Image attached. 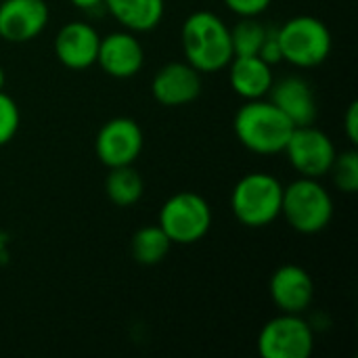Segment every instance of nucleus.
<instances>
[{"mask_svg":"<svg viewBox=\"0 0 358 358\" xmlns=\"http://www.w3.org/2000/svg\"><path fill=\"white\" fill-rule=\"evenodd\" d=\"M180 44L185 61L201 76L222 71L235 57L231 27L212 10H195L185 19Z\"/></svg>","mask_w":358,"mask_h":358,"instance_id":"f257e3e1","label":"nucleus"},{"mask_svg":"<svg viewBox=\"0 0 358 358\" xmlns=\"http://www.w3.org/2000/svg\"><path fill=\"white\" fill-rule=\"evenodd\" d=\"M294 128L289 117L268 99L245 101L233 117L237 141L256 155L283 153Z\"/></svg>","mask_w":358,"mask_h":358,"instance_id":"f03ea898","label":"nucleus"},{"mask_svg":"<svg viewBox=\"0 0 358 358\" xmlns=\"http://www.w3.org/2000/svg\"><path fill=\"white\" fill-rule=\"evenodd\" d=\"M283 185L268 172L241 176L231 191V212L248 229H264L281 218Z\"/></svg>","mask_w":358,"mask_h":358,"instance_id":"7ed1b4c3","label":"nucleus"},{"mask_svg":"<svg viewBox=\"0 0 358 358\" xmlns=\"http://www.w3.org/2000/svg\"><path fill=\"white\" fill-rule=\"evenodd\" d=\"M334 197L321 185V178L298 176L294 182L283 187L281 216L300 235H317L331 224Z\"/></svg>","mask_w":358,"mask_h":358,"instance_id":"20e7f679","label":"nucleus"},{"mask_svg":"<svg viewBox=\"0 0 358 358\" xmlns=\"http://www.w3.org/2000/svg\"><path fill=\"white\" fill-rule=\"evenodd\" d=\"M281 57L298 69H313L325 63L334 48L329 27L310 15H298L277 27Z\"/></svg>","mask_w":358,"mask_h":358,"instance_id":"39448f33","label":"nucleus"},{"mask_svg":"<svg viewBox=\"0 0 358 358\" xmlns=\"http://www.w3.org/2000/svg\"><path fill=\"white\" fill-rule=\"evenodd\" d=\"M157 224L172 245H191L208 235L212 227V208L203 195L180 191L164 201Z\"/></svg>","mask_w":358,"mask_h":358,"instance_id":"423d86ee","label":"nucleus"},{"mask_svg":"<svg viewBox=\"0 0 358 358\" xmlns=\"http://www.w3.org/2000/svg\"><path fill=\"white\" fill-rule=\"evenodd\" d=\"M315 350V331L302 315L281 313L266 321L258 334L262 358H308Z\"/></svg>","mask_w":358,"mask_h":358,"instance_id":"0eeeda50","label":"nucleus"},{"mask_svg":"<svg viewBox=\"0 0 358 358\" xmlns=\"http://www.w3.org/2000/svg\"><path fill=\"white\" fill-rule=\"evenodd\" d=\"M289 166L306 178H323L327 176L338 149L329 134H325L315 124L308 126H296L292 130V136L287 138V145L283 149Z\"/></svg>","mask_w":358,"mask_h":358,"instance_id":"6e6552de","label":"nucleus"},{"mask_svg":"<svg viewBox=\"0 0 358 358\" xmlns=\"http://www.w3.org/2000/svg\"><path fill=\"white\" fill-rule=\"evenodd\" d=\"M143 145V130L132 117H113L96 132L94 153L105 168L132 166L141 157Z\"/></svg>","mask_w":358,"mask_h":358,"instance_id":"1a4fd4ad","label":"nucleus"},{"mask_svg":"<svg viewBox=\"0 0 358 358\" xmlns=\"http://www.w3.org/2000/svg\"><path fill=\"white\" fill-rule=\"evenodd\" d=\"M50 19L44 0H0V38L10 44H25L38 38Z\"/></svg>","mask_w":358,"mask_h":358,"instance_id":"9d476101","label":"nucleus"},{"mask_svg":"<svg viewBox=\"0 0 358 358\" xmlns=\"http://www.w3.org/2000/svg\"><path fill=\"white\" fill-rule=\"evenodd\" d=\"M96 65L115 80L134 78L145 65V48L132 31H111L99 42Z\"/></svg>","mask_w":358,"mask_h":358,"instance_id":"9b49d317","label":"nucleus"},{"mask_svg":"<svg viewBox=\"0 0 358 358\" xmlns=\"http://www.w3.org/2000/svg\"><path fill=\"white\" fill-rule=\"evenodd\" d=\"M268 296L281 313L304 315L315 300V281L306 268L283 264L271 275Z\"/></svg>","mask_w":358,"mask_h":358,"instance_id":"f8f14e48","label":"nucleus"},{"mask_svg":"<svg viewBox=\"0 0 358 358\" xmlns=\"http://www.w3.org/2000/svg\"><path fill=\"white\" fill-rule=\"evenodd\" d=\"M201 73L187 61L164 65L151 80V94L164 107H182L201 94Z\"/></svg>","mask_w":358,"mask_h":358,"instance_id":"ddd939ff","label":"nucleus"},{"mask_svg":"<svg viewBox=\"0 0 358 358\" xmlns=\"http://www.w3.org/2000/svg\"><path fill=\"white\" fill-rule=\"evenodd\" d=\"M101 36L86 21H69L65 23L55 38V55L59 63L67 69L80 71L96 65Z\"/></svg>","mask_w":358,"mask_h":358,"instance_id":"4468645a","label":"nucleus"},{"mask_svg":"<svg viewBox=\"0 0 358 358\" xmlns=\"http://www.w3.org/2000/svg\"><path fill=\"white\" fill-rule=\"evenodd\" d=\"M268 101H273L294 126L315 124L319 113L315 90L308 80L300 76H285L281 80H275L268 92Z\"/></svg>","mask_w":358,"mask_h":358,"instance_id":"2eb2a0df","label":"nucleus"},{"mask_svg":"<svg viewBox=\"0 0 358 358\" xmlns=\"http://www.w3.org/2000/svg\"><path fill=\"white\" fill-rule=\"evenodd\" d=\"M229 67V84L237 96L243 101L266 99L275 82L273 65H268L258 55L252 57H233Z\"/></svg>","mask_w":358,"mask_h":358,"instance_id":"dca6fc26","label":"nucleus"},{"mask_svg":"<svg viewBox=\"0 0 358 358\" xmlns=\"http://www.w3.org/2000/svg\"><path fill=\"white\" fill-rule=\"evenodd\" d=\"M105 10L132 34L155 29L166 13V0H105Z\"/></svg>","mask_w":358,"mask_h":358,"instance_id":"f3484780","label":"nucleus"},{"mask_svg":"<svg viewBox=\"0 0 358 358\" xmlns=\"http://www.w3.org/2000/svg\"><path fill=\"white\" fill-rule=\"evenodd\" d=\"M105 193L113 206L130 208L141 201L145 193V182L132 166L109 168V174L105 178Z\"/></svg>","mask_w":358,"mask_h":358,"instance_id":"a211bd4d","label":"nucleus"},{"mask_svg":"<svg viewBox=\"0 0 358 358\" xmlns=\"http://www.w3.org/2000/svg\"><path fill=\"white\" fill-rule=\"evenodd\" d=\"M170 248H172V241L159 229V224H149V227L138 229L130 243L132 258L143 266L159 264L170 254Z\"/></svg>","mask_w":358,"mask_h":358,"instance_id":"6ab92c4d","label":"nucleus"},{"mask_svg":"<svg viewBox=\"0 0 358 358\" xmlns=\"http://www.w3.org/2000/svg\"><path fill=\"white\" fill-rule=\"evenodd\" d=\"M268 25L258 21V17H239L235 27H231V44L235 57H252L260 52L266 38Z\"/></svg>","mask_w":358,"mask_h":358,"instance_id":"aec40b11","label":"nucleus"},{"mask_svg":"<svg viewBox=\"0 0 358 358\" xmlns=\"http://www.w3.org/2000/svg\"><path fill=\"white\" fill-rule=\"evenodd\" d=\"M338 191L346 195H355L358 191V153L357 149H348L336 155L329 172H327Z\"/></svg>","mask_w":358,"mask_h":358,"instance_id":"412c9836","label":"nucleus"},{"mask_svg":"<svg viewBox=\"0 0 358 358\" xmlns=\"http://www.w3.org/2000/svg\"><path fill=\"white\" fill-rule=\"evenodd\" d=\"M21 126V111L13 96L0 90V147L8 145Z\"/></svg>","mask_w":358,"mask_h":358,"instance_id":"4be33fe9","label":"nucleus"},{"mask_svg":"<svg viewBox=\"0 0 358 358\" xmlns=\"http://www.w3.org/2000/svg\"><path fill=\"white\" fill-rule=\"evenodd\" d=\"M237 17H260L273 0H222Z\"/></svg>","mask_w":358,"mask_h":358,"instance_id":"5701e85b","label":"nucleus"},{"mask_svg":"<svg viewBox=\"0 0 358 358\" xmlns=\"http://www.w3.org/2000/svg\"><path fill=\"white\" fill-rule=\"evenodd\" d=\"M260 59H264L268 65H277L283 61L281 57V46H279V38H277V27L268 25V31H266V38L260 46V52H258Z\"/></svg>","mask_w":358,"mask_h":358,"instance_id":"b1692460","label":"nucleus"},{"mask_svg":"<svg viewBox=\"0 0 358 358\" xmlns=\"http://www.w3.org/2000/svg\"><path fill=\"white\" fill-rule=\"evenodd\" d=\"M344 132H346V138L350 141V145L355 147L358 143V103L352 101L344 113Z\"/></svg>","mask_w":358,"mask_h":358,"instance_id":"393cba45","label":"nucleus"},{"mask_svg":"<svg viewBox=\"0 0 358 358\" xmlns=\"http://www.w3.org/2000/svg\"><path fill=\"white\" fill-rule=\"evenodd\" d=\"M76 8L84 10V13H96V10H105V0H69Z\"/></svg>","mask_w":358,"mask_h":358,"instance_id":"a878e982","label":"nucleus"},{"mask_svg":"<svg viewBox=\"0 0 358 358\" xmlns=\"http://www.w3.org/2000/svg\"><path fill=\"white\" fill-rule=\"evenodd\" d=\"M4 86H6V73H4V69L0 65V90H4Z\"/></svg>","mask_w":358,"mask_h":358,"instance_id":"bb28decb","label":"nucleus"}]
</instances>
